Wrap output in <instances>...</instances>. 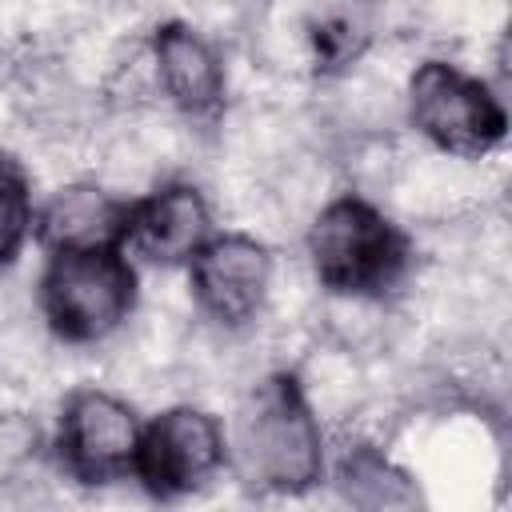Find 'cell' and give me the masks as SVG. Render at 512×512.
Segmentation results:
<instances>
[{"label":"cell","mask_w":512,"mask_h":512,"mask_svg":"<svg viewBox=\"0 0 512 512\" xmlns=\"http://www.w3.org/2000/svg\"><path fill=\"white\" fill-rule=\"evenodd\" d=\"M228 436V468L252 492L304 496L324 480V432L292 372H268L236 404Z\"/></svg>","instance_id":"cell-1"},{"label":"cell","mask_w":512,"mask_h":512,"mask_svg":"<svg viewBox=\"0 0 512 512\" xmlns=\"http://www.w3.org/2000/svg\"><path fill=\"white\" fill-rule=\"evenodd\" d=\"M304 248L320 288L344 300L388 296L412 264L408 232L360 192L332 196L312 216Z\"/></svg>","instance_id":"cell-2"},{"label":"cell","mask_w":512,"mask_h":512,"mask_svg":"<svg viewBox=\"0 0 512 512\" xmlns=\"http://www.w3.org/2000/svg\"><path fill=\"white\" fill-rule=\"evenodd\" d=\"M136 288V260L120 244L64 248L48 252L36 280V304L56 340L88 348L128 324L136 308Z\"/></svg>","instance_id":"cell-3"},{"label":"cell","mask_w":512,"mask_h":512,"mask_svg":"<svg viewBox=\"0 0 512 512\" xmlns=\"http://www.w3.org/2000/svg\"><path fill=\"white\" fill-rule=\"evenodd\" d=\"M408 124L440 152L480 160L508 136V108L496 88L448 60H424L404 92Z\"/></svg>","instance_id":"cell-4"},{"label":"cell","mask_w":512,"mask_h":512,"mask_svg":"<svg viewBox=\"0 0 512 512\" xmlns=\"http://www.w3.org/2000/svg\"><path fill=\"white\" fill-rule=\"evenodd\" d=\"M224 468H228L224 424L196 404H172L140 428L132 476L156 500L192 496L204 484H212Z\"/></svg>","instance_id":"cell-5"},{"label":"cell","mask_w":512,"mask_h":512,"mask_svg":"<svg viewBox=\"0 0 512 512\" xmlns=\"http://www.w3.org/2000/svg\"><path fill=\"white\" fill-rule=\"evenodd\" d=\"M144 420L108 388L84 384L64 396L56 416V460L76 484H112L132 476Z\"/></svg>","instance_id":"cell-6"},{"label":"cell","mask_w":512,"mask_h":512,"mask_svg":"<svg viewBox=\"0 0 512 512\" xmlns=\"http://www.w3.org/2000/svg\"><path fill=\"white\" fill-rule=\"evenodd\" d=\"M188 268V292L204 320L244 328L260 316L272 288V248L248 232H212Z\"/></svg>","instance_id":"cell-7"},{"label":"cell","mask_w":512,"mask_h":512,"mask_svg":"<svg viewBox=\"0 0 512 512\" xmlns=\"http://www.w3.org/2000/svg\"><path fill=\"white\" fill-rule=\"evenodd\" d=\"M208 236H212V208L204 192L188 180H172L128 200L120 248L152 268H184Z\"/></svg>","instance_id":"cell-8"},{"label":"cell","mask_w":512,"mask_h":512,"mask_svg":"<svg viewBox=\"0 0 512 512\" xmlns=\"http://www.w3.org/2000/svg\"><path fill=\"white\" fill-rule=\"evenodd\" d=\"M148 56L156 68V84L176 112H184L188 120H204L220 112L228 92V72L216 44L200 28L184 20L156 24L148 40Z\"/></svg>","instance_id":"cell-9"},{"label":"cell","mask_w":512,"mask_h":512,"mask_svg":"<svg viewBox=\"0 0 512 512\" xmlns=\"http://www.w3.org/2000/svg\"><path fill=\"white\" fill-rule=\"evenodd\" d=\"M124 216L128 200L108 192L96 180H76L64 184L48 196L44 208H36L32 240L44 252H64V248H104L120 244L124 236Z\"/></svg>","instance_id":"cell-10"},{"label":"cell","mask_w":512,"mask_h":512,"mask_svg":"<svg viewBox=\"0 0 512 512\" xmlns=\"http://www.w3.org/2000/svg\"><path fill=\"white\" fill-rule=\"evenodd\" d=\"M344 496L360 508H412L420 504V492L404 468H396L380 448H356L340 460L336 472Z\"/></svg>","instance_id":"cell-11"},{"label":"cell","mask_w":512,"mask_h":512,"mask_svg":"<svg viewBox=\"0 0 512 512\" xmlns=\"http://www.w3.org/2000/svg\"><path fill=\"white\" fill-rule=\"evenodd\" d=\"M32 224H36V200H32L28 168L16 156L0 152V272L16 264V256L24 252V244L32 240Z\"/></svg>","instance_id":"cell-12"},{"label":"cell","mask_w":512,"mask_h":512,"mask_svg":"<svg viewBox=\"0 0 512 512\" xmlns=\"http://www.w3.org/2000/svg\"><path fill=\"white\" fill-rule=\"evenodd\" d=\"M40 456V424L28 412H0V488L24 480Z\"/></svg>","instance_id":"cell-13"}]
</instances>
